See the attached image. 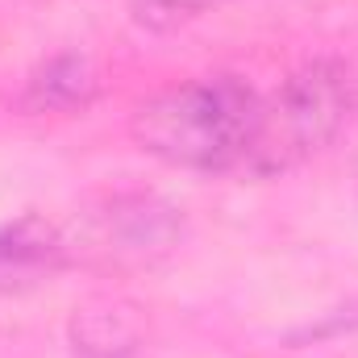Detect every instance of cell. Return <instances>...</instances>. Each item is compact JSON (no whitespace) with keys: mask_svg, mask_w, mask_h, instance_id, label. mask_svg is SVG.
Here are the masks:
<instances>
[{"mask_svg":"<svg viewBox=\"0 0 358 358\" xmlns=\"http://www.w3.org/2000/svg\"><path fill=\"white\" fill-rule=\"evenodd\" d=\"M259 92L238 76H204L142 100L129 117L134 142L187 171L242 167L259 129Z\"/></svg>","mask_w":358,"mask_h":358,"instance_id":"1","label":"cell"},{"mask_svg":"<svg viewBox=\"0 0 358 358\" xmlns=\"http://www.w3.org/2000/svg\"><path fill=\"white\" fill-rule=\"evenodd\" d=\"M358 113V71L342 59H313L292 71L279 92L259 104V129L242 171L250 176H279L325 146Z\"/></svg>","mask_w":358,"mask_h":358,"instance_id":"2","label":"cell"},{"mask_svg":"<svg viewBox=\"0 0 358 358\" xmlns=\"http://www.w3.org/2000/svg\"><path fill=\"white\" fill-rule=\"evenodd\" d=\"M179 213L159 196H117L100 213V242L117 259H159L179 242Z\"/></svg>","mask_w":358,"mask_h":358,"instance_id":"3","label":"cell"},{"mask_svg":"<svg viewBox=\"0 0 358 358\" xmlns=\"http://www.w3.org/2000/svg\"><path fill=\"white\" fill-rule=\"evenodd\" d=\"M67 263H71V246L59 234V225H50L46 217L25 213L0 229V292L38 287L55 279Z\"/></svg>","mask_w":358,"mask_h":358,"instance_id":"4","label":"cell"},{"mask_svg":"<svg viewBox=\"0 0 358 358\" xmlns=\"http://www.w3.org/2000/svg\"><path fill=\"white\" fill-rule=\"evenodd\" d=\"M71 342L88 358H125L142 342V313L121 296L92 300L71 317Z\"/></svg>","mask_w":358,"mask_h":358,"instance_id":"5","label":"cell"},{"mask_svg":"<svg viewBox=\"0 0 358 358\" xmlns=\"http://www.w3.org/2000/svg\"><path fill=\"white\" fill-rule=\"evenodd\" d=\"M96 96V71L84 55H55L50 63H42L21 96L25 113H76L88 108Z\"/></svg>","mask_w":358,"mask_h":358,"instance_id":"6","label":"cell"},{"mask_svg":"<svg viewBox=\"0 0 358 358\" xmlns=\"http://www.w3.org/2000/svg\"><path fill=\"white\" fill-rule=\"evenodd\" d=\"M221 4H229V0H134V21L142 29L167 34V29H179V25H187Z\"/></svg>","mask_w":358,"mask_h":358,"instance_id":"7","label":"cell"}]
</instances>
